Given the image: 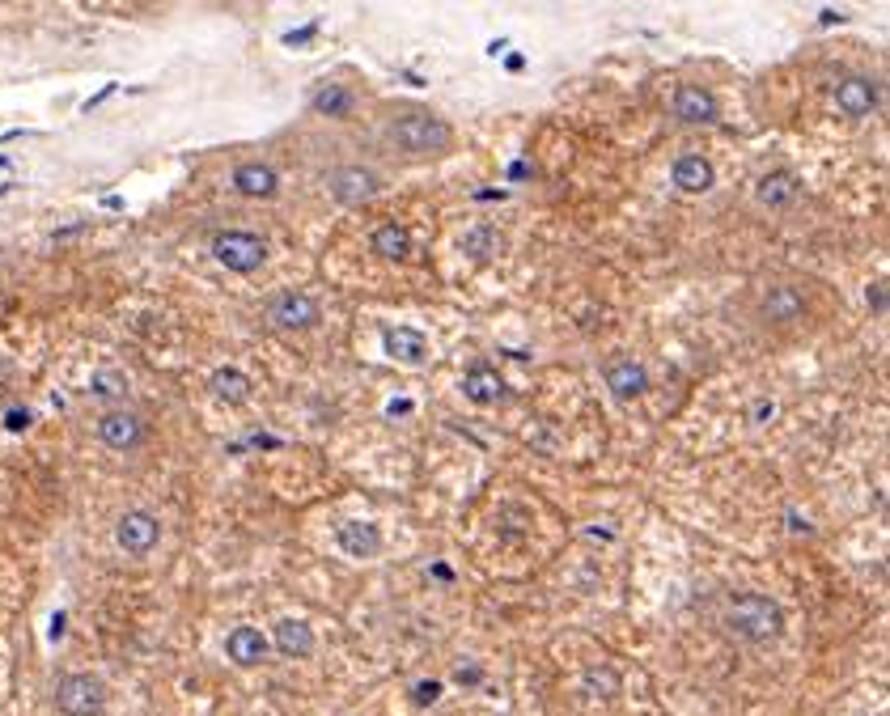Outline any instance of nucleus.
I'll use <instances>...</instances> for the list:
<instances>
[{
  "instance_id": "1",
  "label": "nucleus",
  "mask_w": 890,
  "mask_h": 716,
  "mask_svg": "<svg viewBox=\"0 0 890 716\" xmlns=\"http://www.w3.org/2000/svg\"><path fill=\"white\" fill-rule=\"evenodd\" d=\"M725 632L746 644H768L785 632V611L768 594H738L725 606Z\"/></svg>"
},
{
  "instance_id": "2",
  "label": "nucleus",
  "mask_w": 890,
  "mask_h": 716,
  "mask_svg": "<svg viewBox=\"0 0 890 716\" xmlns=\"http://www.w3.org/2000/svg\"><path fill=\"white\" fill-rule=\"evenodd\" d=\"M390 140L407 153H445L450 149V123L429 111H412L390 123Z\"/></svg>"
},
{
  "instance_id": "3",
  "label": "nucleus",
  "mask_w": 890,
  "mask_h": 716,
  "mask_svg": "<svg viewBox=\"0 0 890 716\" xmlns=\"http://www.w3.org/2000/svg\"><path fill=\"white\" fill-rule=\"evenodd\" d=\"M212 255H217V263L229 267V272L251 276L267 263V242L259 234H251V229H225V234L212 238Z\"/></svg>"
},
{
  "instance_id": "4",
  "label": "nucleus",
  "mask_w": 890,
  "mask_h": 716,
  "mask_svg": "<svg viewBox=\"0 0 890 716\" xmlns=\"http://www.w3.org/2000/svg\"><path fill=\"white\" fill-rule=\"evenodd\" d=\"M56 708L64 716H98L106 708V683L94 674H68L56 687Z\"/></svg>"
},
{
  "instance_id": "5",
  "label": "nucleus",
  "mask_w": 890,
  "mask_h": 716,
  "mask_svg": "<svg viewBox=\"0 0 890 716\" xmlns=\"http://www.w3.org/2000/svg\"><path fill=\"white\" fill-rule=\"evenodd\" d=\"M263 318L272 322V327H280V331H306V327H314V322H318V301L310 293L284 289V293H276L263 306Z\"/></svg>"
},
{
  "instance_id": "6",
  "label": "nucleus",
  "mask_w": 890,
  "mask_h": 716,
  "mask_svg": "<svg viewBox=\"0 0 890 716\" xmlns=\"http://www.w3.org/2000/svg\"><path fill=\"white\" fill-rule=\"evenodd\" d=\"M327 191H331V200L356 208V204H369L373 195L382 191V183H378V174L365 166H340L327 174Z\"/></svg>"
},
{
  "instance_id": "7",
  "label": "nucleus",
  "mask_w": 890,
  "mask_h": 716,
  "mask_svg": "<svg viewBox=\"0 0 890 716\" xmlns=\"http://www.w3.org/2000/svg\"><path fill=\"white\" fill-rule=\"evenodd\" d=\"M115 539H119V547L128 551V556H145V551H153L157 539H162V526H157V517H153V513L132 509V513H123V517H119Z\"/></svg>"
},
{
  "instance_id": "8",
  "label": "nucleus",
  "mask_w": 890,
  "mask_h": 716,
  "mask_svg": "<svg viewBox=\"0 0 890 716\" xmlns=\"http://www.w3.org/2000/svg\"><path fill=\"white\" fill-rule=\"evenodd\" d=\"M98 437H102V445H111V450H136V445L145 441V420H140L136 411H106L98 420Z\"/></svg>"
},
{
  "instance_id": "9",
  "label": "nucleus",
  "mask_w": 890,
  "mask_h": 716,
  "mask_svg": "<svg viewBox=\"0 0 890 716\" xmlns=\"http://www.w3.org/2000/svg\"><path fill=\"white\" fill-rule=\"evenodd\" d=\"M607 390L619 399V403H628V399H640L649 390V373H645V365H636L632 356H615V361L607 365Z\"/></svg>"
},
{
  "instance_id": "10",
  "label": "nucleus",
  "mask_w": 890,
  "mask_h": 716,
  "mask_svg": "<svg viewBox=\"0 0 890 716\" xmlns=\"http://www.w3.org/2000/svg\"><path fill=\"white\" fill-rule=\"evenodd\" d=\"M335 543H340V551H344V556H352V560H373L382 551V530L373 522H340Z\"/></svg>"
},
{
  "instance_id": "11",
  "label": "nucleus",
  "mask_w": 890,
  "mask_h": 716,
  "mask_svg": "<svg viewBox=\"0 0 890 716\" xmlns=\"http://www.w3.org/2000/svg\"><path fill=\"white\" fill-rule=\"evenodd\" d=\"M878 102H882V94H878V85L869 77H848V81H840V89H835V106H840L844 115H852V119L874 115Z\"/></svg>"
},
{
  "instance_id": "12",
  "label": "nucleus",
  "mask_w": 890,
  "mask_h": 716,
  "mask_svg": "<svg viewBox=\"0 0 890 716\" xmlns=\"http://www.w3.org/2000/svg\"><path fill=\"white\" fill-rule=\"evenodd\" d=\"M225 653H229V661H234V666L251 670V666H259V661L267 657V636H263L259 628H251V623H242V628L229 632Z\"/></svg>"
},
{
  "instance_id": "13",
  "label": "nucleus",
  "mask_w": 890,
  "mask_h": 716,
  "mask_svg": "<svg viewBox=\"0 0 890 716\" xmlns=\"http://www.w3.org/2000/svg\"><path fill=\"white\" fill-rule=\"evenodd\" d=\"M674 115H679V123L700 128V123L717 119V98H712L708 89H700V85H683L679 94H674Z\"/></svg>"
},
{
  "instance_id": "14",
  "label": "nucleus",
  "mask_w": 890,
  "mask_h": 716,
  "mask_svg": "<svg viewBox=\"0 0 890 716\" xmlns=\"http://www.w3.org/2000/svg\"><path fill=\"white\" fill-rule=\"evenodd\" d=\"M462 390H467V399H471V403H484V407H488V403H501V399H505V378H501V373H496L492 365L479 361V365L467 369V378H462Z\"/></svg>"
},
{
  "instance_id": "15",
  "label": "nucleus",
  "mask_w": 890,
  "mask_h": 716,
  "mask_svg": "<svg viewBox=\"0 0 890 716\" xmlns=\"http://www.w3.org/2000/svg\"><path fill=\"white\" fill-rule=\"evenodd\" d=\"M763 318H772V322L806 318V297H801L793 284H772V289L763 293Z\"/></svg>"
},
{
  "instance_id": "16",
  "label": "nucleus",
  "mask_w": 890,
  "mask_h": 716,
  "mask_svg": "<svg viewBox=\"0 0 890 716\" xmlns=\"http://www.w3.org/2000/svg\"><path fill=\"white\" fill-rule=\"evenodd\" d=\"M234 187L242 195H251V200H267V195H276L280 178L272 166H263V161H242V166L234 170Z\"/></svg>"
},
{
  "instance_id": "17",
  "label": "nucleus",
  "mask_w": 890,
  "mask_h": 716,
  "mask_svg": "<svg viewBox=\"0 0 890 716\" xmlns=\"http://www.w3.org/2000/svg\"><path fill=\"white\" fill-rule=\"evenodd\" d=\"M797 191H801V183H797V174H793V170H772V174H763V178H759V187H755V195H759V204H763V208H785V204L797 200Z\"/></svg>"
},
{
  "instance_id": "18",
  "label": "nucleus",
  "mask_w": 890,
  "mask_h": 716,
  "mask_svg": "<svg viewBox=\"0 0 890 716\" xmlns=\"http://www.w3.org/2000/svg\"><path fill=\"white\" fill-rule=\"evenodd\" d=\"M670 178H674V187H679V191H687V195H700V191H708V187H712V166H708V157H700V153H687V157L674 161Z\"/></svg>"
},
{
  "instance_id": "19",
  "label": "nucleus",
  "mask_w": 890,
  "mask_h": 716,
  "mask_svg": "<svg viewBox=\"0 0 890 716\" xmlns=\"http://www.w3.org/2000/svg\"><path fill=\"white\" fill-rule=\"evenodd\" d=\"M276 649L284 657H310L314 653V628L306 619H280L276 623Z\"/></svg>"
},
{
  "instance_id": "20",
  "label": "nucleus",
  "mask_w": 890,
  "mask_h": 716,
  "mask_svg": "<svg viewBox=\"0 0 890 716\" xmlns=\"http://www.w3.org/2000/svg\"><path fill=\"white\" fill-rule=\"evenodd\" d=\"M386 352L395 356V361L424 365V352H429V344H424V335H420V331L399 327V331H386Z\"/></svg>"
},
{
  "instance_id": "21",
  "label": "nucleus",
  "mask_w": 890,
  "mask_h": 716,
  "mask_svg": "<svg viewBox=\"0 0 890 716\" xmlns=\"http://www.w3.org/2000/svg\"><path fill=\"white\" fill-rule=\"evenodd\" d=\"M373 250H378L382 259H407L412 255V234H407L403 225H378L373 229Z\"/></svg>"
},
{
  "instance_id": "22",
  "label": "nucleus",
  "mask_w": 890,
  "mask_h": 716,
  "mask_svg": "<svg viewBox=\"0 0 890 716\" xmlns=\"http://www.w3.org/2000/svg\"><path fill=\"white\" fill-rule=\"evenodd\" d=\"M212 395L221 403H246L251 399V378L242 369H217L212 373Z\"/></svg>"
},
{
  "instance_id": "23",
  "label": "nucleus",
  "mask_w": 890,
  "mask_h": 716,
  "mask_svg": "<svg viewBox=\"0 0 890 716\" xmlns=\"http://www.w3.org/2000/svg\"><path fill=\"white\" fill-rule=\"evenodd\" d=\"M314 111H318V115H335V119H344V115L352 111V94H348V89H340V85L318 89V94H314Z\"/></svg>"
},
{
  "instance_id": "24",
  "label": "nucleus",
  "mask_w": 890,
  "mask_h": 716,
  "mask_svg": "<svg viewBox=\"0 0 890 716\" xmlns=\"http://www.w3.org/2000/svg\"><path fill=\"white\" fill-rule=\"evenodd\" d=\"M462 246L471 250V259H475V263H484V259H492V250H501V234H496L492 225H475Z\"/></svg>"
},
{
  "instance_id": "25",
  "label": "nucleus",
  "mask_w": 890,
  "mask_h": 716,
  "mask_svg": "<svg viewBox=\"0 0 890 716\" xmlns=\"http://www.w3.org/2000/svg\"><path fill=\"white\" fill-rule=\"evenodd\" d=\"M585 683H590V691L602 695V700H615V695H619V674L615 670H590V674H585Z\"/></svg>"
},
{
  "instance_id": "26",
  "label": "nucleus",
  "mask_w": 890,
  "mask_h": 716,
  "mask_svg": "<svg viewBox=\"0 0 890 716\" xmlns=\"http://www.w3.org/2000/svg\"><path fill=\"white\" fill-rule=\"evenodd\" d=\"M119 390H123V378H119V373L102 369V373H94V386H89V395H98V399H111V395H119Z\"/></svg>"
},
{
  "instance_id": "27",
  "label": "nucleus",
  "mask_w": 890,
  "mask_h": 716,
  "mask_svg": "<svg viewBox=\"0 0 890 716\" xmlns=\"http://www.w3.org/2000/svg\"><path fill=\"white\" fill-rule=\"evenodd\" d=\"M437 695H441L437 678H420V683L412 687V704H416V708H429V704H437Z\"/></svg>"
},
{
  "instance_id": "28",
  "label": "nucleus",
  "mask_w": 890,
  "mask_h": 716,
  "mask_svg": "<svg viewBox=\"0 0 890 716\" xmlns=\"http://www.w3.org/2000/svg\"><path fill=\"white\" fill-rule=\"evenodd\" d=\"M30 424H34L30 407H9V411H5V428H9V433H26Z\"/></svg>"
},
{
  "instance_id": "29",
  "label": "nucleus",
  "mask_w": 890,
  "mask_h": 716,
  "mask_svg": "<svg viewBox=\"0 0 890 716\" xmlns=\"http://www.w3.org/2000/svg\"><path fill=\"white\" fill-rule=\"evenodd\" d=\"M869 306H874V310H878V314H882V310H886V289H882V280H878V284H874V289H869Z\"/></svg>"
},
{
  "instance_id": "30",
  "label": "nucleus",
  "mask_w": 890,
  "mask_h": 716,
  "mask_svg": "<svg viewBox=\"0 0 890 716\" xmlns=\"http://www.w3.org/2000/svg\"><path fill=\"white\" fill-rule=\"evenodd\" d=\"M458 683H462V687H475V683H479V670H475V666H471V670L462 666V670H458Z\"/></svg>"
},
{
  "instance_id": "31",
  "label": "nucleus",
  "mask_w": 890,
  "mask_h": 716,
  "mask_svg": "<svg viewBox=\"0 0 890 716\" xmlns=\"http://www.w3.org/2000/svg\"><path fill=\"white\" fill-rule=\"evenodd\" d=\"M64 623H68V619H64V611H60L56 619H51V640H60V636H64Z\"/></svg>"
},
{
  "instance_id": "32",
  "label": "nucleus",
  "mask_w": 890,
  "mask_h": 716,
  "mask_svg": "<svg viewBox=\"0 0 890 716\" xmlns=\"http://www.w3.org/2000/svg\"><path fill=\"white\" fill-rule=\"evenodd\" d=\"M429 572H433V577H441V581H450V577H454V572H450V568H445V564H433Z\"/></svg>"
},
{
  "instance_id": "33",
  "label": "nucleus",
  "mask_w": 890,
  "mask_h": 716,
  "mask_svg": "<svg viewBox=\"0 0 890 716\" xmlns=\"http://www.w3.org/2000/svg\"><path fill=\"white\" fill-rule=\"evenodd\" d=\"M789 526H793V530H806V534H810V522H801L797 513H789Z\"/></svg>"
},
{
  "instance_id": "34",
  "label": "nucleus",
  "mask_w": 890,
  "mask_h": 716,
  "mask_svg": "<svg viewBox=\"0 0 890 716\" xmlns=\"http://www.w3.org/2000/svg\"><path fill=\"white\" fill-rule=\"evenodd\" d=\"M5 166H9V157H0V170H5Z\"/></svg>"
}]
</instances>
